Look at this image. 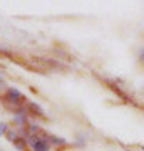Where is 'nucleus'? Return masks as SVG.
Returning a JSON list of instances; mask_svg holds the SVG:
<instances>
[{
    "label": "nucleus",
    "mask_w": 144,
    "mask_h": 151,
    "mask_svg": "<svg viewBox=\"0 0 144 151\" xmlns=\"http://www.w3.org/2000/svg\"><path fill=\"white\" fill-rule=\"evenodd\" d=\"M7 97L10 99L12 103H20L22 99H24V96H22V94L17 91V89H14V87H10V89L7 91Z\"/></svg>",
    "instance_id": "f257e3e1"
},
{
    "label": "nucleus",
    "mask_w": 144,
    "mask_h": 151,
    "mask_svg": "<svg viewBox=\"0 0 144 151\" xmlns=\"http://www.w3.org/2000/svg\"><path fill=\"white\" fill-rule=\"evenodd\" d=\"M34 151H49V145H47V141H44V139H39L35 145H32Z\"/></svg>",
    "instance_id": "f03ea898"
},
{
    "label": "nucleus",
    "mask_w": 144,
    "mask_h": 151,
    "mask_svg": "<svg viewBox=\"0 0 144 151\" xmlns=\"http://www.w3.org/2000/svg\"><path fill=\"white\" fill-rule=\"evenodd\" d=\"M27 108L30 109V111H32L34 114H39V116H44V111H42V108H40L39 104H35V103H30L29 106H27Z\"/></svg>",
    "instance_id": "7ed1b4c3"
},
{
    "label": "nucleus",
    "mask_w": 144,
    "mask_h": 151,
    "mask_svg": "<svg viewBox=\"0 0 144 151\" xmlns=\"http://www.w3.org/2000/svg\"><path fill=\"white\" fill-rule=\"evenodd\" d=\"M49 141H50L52 145H64L65 143L64 138H57V136H49Z\"/></svg>",
    "instance_id": "20e7f679"
},
{
    "label": "nucleus",
    "mask_w": 144,
    "mask_h": 151,
    "mask_svg": "<svg viewBox=\"0 0 144 151\" xmlns=\"http://www.w3.org/2000/svg\"><path fill=\"white\" fill-rule=\"evenodd\" d=\"M7 139L15 143V141H17V133H15V131H7Z\"/></svg>",
    "instance_id": "39448f33"
},
{
    "label": "nucleus",
    "mask_w": 144,
    "mask_h": 151,
    "mask_svg": "<svg viewBox=\"0 0 144 151\" xmlns=\"http://www.w3.org/2000/svg\"><path fill=\"white\" fill-rule=\"evenodd\" d=\"M15 148H17V150H24V148H25V141L17 139V141H15Z\"/></svg>",
    "instance_id": "423d86ee"
},
{
    "label": "nucleus",
    "mask_w": 144,
    "mask_h": 151,
    "mask_svg": "<svg viewBox=\"0 0 144 151\" xmlns=\"http://www.w3.org/2000/svg\"><path fill=\"white\" fill-rule=\"evenodd\" d=\"M9 129V124H5V123H0V134H4L5 131Z\"/></svg>",
    "instance_id": "0eeeda50"
},
{
    "label": "nucleus",
    "mask_w": 144,
    "mask_h": 151,
    "mask_svg": "<svg viewBox=\"0 0 144 151\" xmlns=\"http://www.w3.org/2000/svg\"><path fill=\"white\" fill-rule=\"evenodd\" d=\"M30 131H32V133H37V131H39V126H37V124H32V126H30Z\"/></svg>",
    "instance_id": "6e6552de"
},
{
    "label": "nucleus",
    "mask_w": 144,
    "mask_h": 151,
    "mask_svg": "<svg viewBox=\"0 0 144 151\" xmlns=\"http://www.w3.org/2000/svg\"><path fill=\"white\" fill-rule=\"evenodd\" d=\"M143 151H144V150H143Z\"/></svg>",
    "instance_id": "1a4fd4ad"
}]
</instances>
